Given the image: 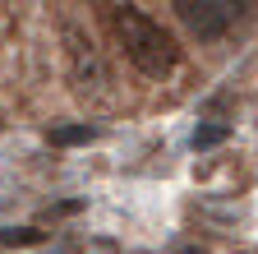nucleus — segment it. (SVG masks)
I'll return each instance as SVG.
<instances>
[{"mask_svg": "<svg viewBox=\"0 0 258 254\" xmlns=\"http://www.w3.org/2000/svg\"><path fill=\"white\" fill-rule=\"evenodd\" d=\"M64 56H70V79H74V92L83 97H102L111 74H106V60L102 51L92 46V37H83L79 28H64Z\"/></svg>", "mask_w": 258, "mask_h": 254, "instance_id": "7ed1b4c3", "label": "nucleus"}, {"mask_svg": "<svg viewBox=\"0 0 258 254\" xmlns=\"http://www.w3.org/2000/svg\"><path fill=\"white\" fill-rule=\"evenodd\" d=\"M111 23H115V37H120L124 56L134 60L139 74H148V79H166V74L180 65V46H175V37H171L161 23H152L143 10H134V5H115V10H111Z\"/></svg>", "mask_w": 258, "mask_h": 254, "instance_id": "f257e3e1", "label": "nucleus"}, {"mask_svg": "<svg viewBox=\"0 0 258 254\" xmlns=\"http://www.w3.org/2000/svg\"><path fill=\"white\" fill-rule=\"evenodd\" d=\"M46 236L37 231V227H5L0 231V245H42Z\"/></svg>", "mask_w": 258, "mask_h": 254, "instance_id": "423d86ee", "label": "nucleus"}, {"mask_svg": "<svg viewBox=\"0 0 258 254\" xmlns=\"http://www.w3.org/2000/svg\"><path fill=\"white\" fill-rule=\"evenodd\" d=\"M180 254H208V249H199V245H180Z\"/></svg>", "mask_w": 258, "mask_h": 254, "instance_id": "0eeeda50", "label": "nucleus"}, {"mask_svg": "<svg viewBox=\"0 0 258 254\" xmlns=\"http://www.w3.org/2000/svg\"><path fill=\"white\" fill-rule=\"evenodd\" d=\"M226 134H231V130H226V125H217V120H212V125H199V130H194V139H189V143H194V148L203 153V148H217V143H221Z\"/></svg>", "mask_w": 258, "mask_h": 254, "instance_id": "39448f33", "label": "nucleus"}, {"mask_svg": "<svg viewBox=\"0 0 258 254\" xmlns=\"http://www.w3.org/2000/svg\"><path fill=\"white\" fill-rule=\"evenodd\" d=\"M46 139H51L55 148H79V143H92L97 130H92V125H55Z\"/></svg>", "mask_w": 258, "mask_h": 254, "instance_id": "20e7f679", "label": "nucleus"}, {"mask_svg": "<svg viewBox=\"0 0 258 254\" xmlns=\"http://www.w3.org/2000/svg\"><path fill=\"white\" fill-rule=\"evenodd\" d=\"M171 10L199 42H217L231 33V23L244 14V0H171Z\"/></svg>", "mask_w": 258, "mask_h": 254, "instance_id": "f03ea898", "label": "nucleus"}]
</instances>
